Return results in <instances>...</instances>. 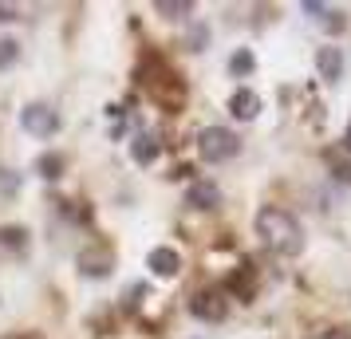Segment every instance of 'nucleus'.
<instances>
[{"mask_svg": "<svg viewBox=\"0 0 351 339\" xmlns=\"http://www.w3.org/2000/svg\"><path fill=\"white\" fill-rule=\"evenodd\" d=\"M75 264H80V273L87 280H103V276L114 273V249L111 244H87Z\"/></svg>", "mask_w": 351, "mask_h": 339, "instance_id": "20e7f679", "label": "nucleus"}, {"mask_svg": "<svg viewBox=\"0 0 351 339\" xmlns=\"http://www.w3.org/2000/svg\"><path fill=\"white\" fill-rule=\"evenodd\" d=\"M4 241L20 249V244H24V229H16V225H12V229H0V244H4Z\"/></svg>", "mask_w": 351, "mask_h": 339, "instance_id": "2eb2a0df", "label": "nucleus"}, {"mask_svg": "<svg viewBox=\"0 0 351 339\" xmlns=\"http://www.w3.org/2000/svg\"><path fill=\"white\" fill-rule=\"evenodd\" d=\"M328 28H332V32H343V12L328 8Z\"/></svg>", "mask_w": 351, "mask_h": 339, "instance_id": "dca6fc26", "label": "nucleus"}, {"mask_svg": "<svg viewBox=\"0 0 351 339\" xmlns=\"http://www.w3.org/2000/svg\"><path fill=\"white\" fill-rule=\"evenodd\" d=\"M316 67H319V79L335 83L339 75H343V51H339V48H319Z\"/></svg>", "mask_w": 351, "mask_h": 339, "instance_id": "1a4fd4ad", "label": "nucleus"}, {"mask_svg": "<svg viewBox=\"0 0 351 339\" xmlns=\"http://www.w3.org/2000/svg\"><path fill=\"white\" fill-rule=\"evenodd\" d=\"M146 268L154 276H178V268H182V257H178V249H170V244H162V249H154L150 257H146Z\"/></svg>", "mask_w": 351, "mask_h": 339, "instance_id": "423d86ee", "label": "nucleus"}, {"mask_svg": "<svg viewBox=\"0 0 351 339\" xmlns=\"http://www.w3.org/2000/svg\"><path fill=\"white\" fill-rule=\"evenodd\" d=\"M8 20H16V8H8V4H0V24H8Z\"/></svg>", "mask_w": 351, "mask_h": 339, "instance_id": "f3484780", "label": "nucleus"}, {"mask_svg": "<svg viewBox=\"0 0 351 339\" xmlns=\"http://www.w3.org/2000/svg\"><path fill=\"white\" fill-rule=\"evenodd\" d=\"M190 312L197 320H209V323L225 320V312H229L225 288H206V292H197V296H190Z\"/></svg>", "mask_w": 351, "mask_h": 339, "instance_id": "39448f33", "label": "nucleus"}, {"mask_svg": "<svg viewBox=\"0 0 351 339\" xmlns=\"http://www.w3.org/2000/svg\"><path fill=\"white\" fill-rule=\"evenodd\" d=\"M237 150H241V138L225 127H206L197 134V154L206 162H225V158H233Z\"/></svg>", "mask_w": 351, "mask_h": 339, "instance_id": "f03ea898", "label": "nucleus"}, {"mask_svg": "<svg viewBox=\"0 0 351 339\" xmlns=\"http://www.w3.org/2000/svg\"><path fill=\"white\" fill-rule=\"evenodd\" d=\"M154 12L166 16V20H182V16H190V12H193V4H190V0H158V4H154Z\"/></svg>", "mask_w": 351, "mask_h": 339, "instance_id": "9b49d317", "label": "nucleus"}, {"mask_svg": "<svg viewBox=\"0 0 351 339\" xmlns=\"http://www.w3.org/2000/svg\"><path fill=\"white\" fill-rule=\"evenodd\" d=\"M256 233H261V241L269 244L276 257H296L304 249L300 221L288 210H280V205H265V210L256 213Z\"/></svg>", "mask_w": 351, "mask_h": 339, "instance_id": "f257e3e1", "label": "nucleus"}, {"mask_svg": "<svg viewBox=\"0 0 351 339\" xmlns=\"http://www.w3.org/2000/svg\"><path fill=\"white\" fill-rule=\"evenodd\" d=\"M229 111H233V118L249 123V118H256V114H261V95H256V91H249V87H241V91H233V99H229Z\"/></svg>", "mask_w": 351, "mask_h": 339, "instance_id": "0eeeda50", "label": "nucleus"}, {"mask_svg": "<svg viewBox=\"0 0 351 339\" xmlns=\"http://www.w3.org/2000/svg\"><path fill=\"white\" fill-rule=\"evenodd\" d=\"M312 339H351L348 331H319V336H312Z\"/></svg>", "mask_w": 351, "mask_h": 339, "instance_id": "a211bd4d", "label": "nucleus"}, {"mask_svg": "<svg viewBox=\"0 0 351 339\" xmlns=\"http://www.w3.org/2000/svg\"><path fill=\"white\" fill-rule=\"evenodd\" d=\"M130 154L138 166H150V162L158 158V142H154V134H138L134 142H130Z\"/></svg>", "mask_w": 351, "mask_h": 339, "instance_id": "9d476101", "label": "nucleus"}, {"mask_svg": "<svg viewBox=\"0 0 351 339\" xmlns=\"http://www.w3.org/2000/svg\"><path fill=\"white\" fill-rule=\"evenodd\" d=\"M229 71H233V75H249V71H253V55H249V51H237V55L229 60Z\"/></svg>", "mask_w": 351, "mask_h": 339, "instance_id": "4468645a", "label": "nucleus"}, {"mask_svg": "<svg viewBox=\"0 0 351 339\" xmlns=\"http://www.w3.org/2000/svg\"><path fill=\"white\" fill-rule=\"evenodd\" d=\"M348 146H351V123H348Z\"/></svg>", "mask_w": 351, "mask_h": 339, "instance_id": "aec40b11", "label": "nucleus"}, {"mask_svg": "<svg viewBox=\"0 0 351 339\" xmlns=\"http://www.w3.org/2000/svg\"><path fill=\"white\" fill-rule=\"evenodd\" d=\"M36 174L56 181L60 174H64V158H60V154H40V158H36Z\"/></svg>", "mask_w": 351, "mask_h": 339, "instance_id": "f8f14e48", "label": "nucleus"}, {"mask_svg": "<svg viewBox=\"0 0 351 339\" xmlns=\"http://www.w3.org/2000/svg\"><path fill=\"white\" fill-rule=\"evenodd\" d=\"M20 127L28 130V134H36V138H51L60 130V114L51 111L48 103H28L20 111Z\"/></svg>", "mask_w": 351, "mask_h": 339, "instance_id": "7ed1b4c3", "label": "nucleus"}, {"mask_svg": "<svg viewBox=\"0 0 351 339\" xmlns=\"http://www.w3.org/2000/svg\"><path fill=\"white\" fill-rule=\"evenodd\" d=\"M4 339H32V336H4Z\"/></svg>", "mask_w": 351, "mask_h": 339, "instance_id": "6ab92c4d", "label": "nucleus"}, {"mask_svg": "<svg viewBox=\"0 0 351 339\" xmlns=\"http://www.w3.org/2000/svg\"><path fill=\"white\" fill-rule=\"evenodd\" d=\"M20 55V44L16 40H0V67H12Z\"/></svg>", "mask_w": 351, "mask_h": 339, "instance_id": "ddd939ff", "label": "nucleus"}, {"mask_svg": "<svg viewBox=\"0 0 351 339\" xmlns=\"http://www.w3.org/2000/svg\"><path fill=\"white\" fill-rule=\"evenodd\" d=\"M186 201H190V210H217L221 205V190L213 181H193Z\"/></svg>", "mask_w": 351, "mask_h": 339, "instance_id": "6e6552de", "label": "nucleus"}]
</instances>
